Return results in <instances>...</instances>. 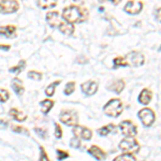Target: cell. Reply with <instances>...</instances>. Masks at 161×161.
Wrapping results in <instances>:
<instances>
[{"mask_svg": "<svg viewBox=\"0 0 161 161\" xmlns=\"http://www.w3.org/2000/svg\"><path fill=\"white\" fill-rule=\"evenodd\" d=\"M58 28L64 35H67V36H71L74 31L73 24H72V23H69V22H60Z\"/></svg>", "mask_w": 161, "mask_h": 161, "instance_id": "obj_14", "label": "cell"}, {"mask_svg": "<svg viewBox=\"0 0 161 161\" xmlns=\"http://www.w3.org/2000/svg\"><path fill=\"white\" fill-rule=\"evenodd\" d=\"M89 154L92 156L95 159H97V160H103L105 158V154H104V152H103L102 149L99 148L98 146H96V145H93V146H92L89 148Z\"/></svg>", "mask_w": 161, "mask_h": 161, "instance_id": "obj_15", "label": "cell"}, {"mask_svg": "<svg viewBox=\"0 0 161 161\" xmlns=\"http://www.w3.org/2000/svg\"><path fill=\"white\" fill-rule=\"evenodd\" d=\"M41 104V111H42L43 114H47L48 112L52 110L54 105V101L53 100H43Z\"/></svg>", "mask_w": 161, "mask_h": 161, "instance_id": "obj_21", "label": "cell"}, {"mask_svg": "<svg viewBox=\"0 0 161 161\" xmlns=\"http://www.w3.org/2000/svg\"><path fill=\"white\" fill-rule=\"evenodd\" d=\"M10 98V93L7 89H0V102H7Z\"/></svg>", "mask_w": 161, "mask_h": 161, "instance_id": "obj_28", "label": "cell"}, {"mask_svg": "<svg viewBox=\"0 0 161 161\" xmlns=\"http://www.w3.org/2000/svg\"><path fill=\"white\" fill-rule=\"evenodd\" d=\"M119 148L126 153H131V154H133V153L139 152L140 145L136 140H132L130 137V139H125L119 143Z\"/></svg>", "mask_w": 161, "mask_h": 161, "instance_id": "obj_4", "label": "cell"}, {"mask_svg": "<svg viewBox=\"0 0 161 161\" xmlns=\"http://www.w3.org/2000/svg\"><path fill=\"white\" fill-rule=\"evenodd\" d=\"M80 88H82L83 92L86 93L88 96H92L93 93H96L98 89V84L93 80H88V82H85L80 85Z\"/></svg>", "mask_w": 161, "mask_h": 161, "instance_id": "obj_11", "label": "cell"}, {"mask_svg": "<svg viewBox=\"0 0 161 161\" xmlns=\"http://www.w3.org/2000/svg\"><path fill=\"white\" fill-rule=\"evenodd\" d=\"M142 9H143V3L140 1H129L127 2L126 6L124 8L125 11L131 15L139 14L142 11Z\"/></svg>", "mask_w": 161, "mask_h": 161, "instance_id": "obj_10", "label": "cell"}, {"mask_svg": "<svg viewBox=\"0 0 161 161\" xmlns=\"http://www.w3.org/2000/svg\"><path fill=\"white\" fill-rule=\"evenodd\" d=\"M0 35L7 38H14L16 36V27L13 25L1 26L0 27Z\"/></svg>", "mask_w": 161, "mask_h": 161, "instance_id": "obj_12", "label": "cell"}, {"mask_svg": "<svg viewBox=\"0 0 161 161\" xmlns=\"http://www.w3.org/2000/svg\"><path fill=\"white\" fill-rule=\"evenodd\" d=\"M7 125H8L7 121L0 120V127H2V128H6V127H7Z\"/></svg>", "mask_w": 161, "mask_h": 161, "instance_id": "obj_39", "label": "cell"}, {"mask_svg": "<svg viewBox=\"0 0 161 161\" xmlns=\"http://www.w3.org/2000/svg\"><path fill=\"white\" fill-rule=\"evenodd\" d=\"M70 145H71L73 148H80V146H82V144H80V141L77 137H73V139L70 141Z\"/></svg>", "mask_w": 161, "mask_h": 161, "instance_id": "obj_31", "label": "cell"}, {"mask_svg": "<svg viewBox=\"0 0 161 161\" xmlns=\"http://www.w3.org/2000/svg\"><path fill=\"white\" fill-rule=\"evenodd\" d=\"M75 89V83L74 82H69L67 83L66 88H64V93L66 95H71Z\"/></svg>", "mask_w": 161, "mask_h": 161, "instance_id": "obj_29", "label": "cell"}, {"mask_svg": "<svg viewBox=\"0 0 161 161\" xmlns=\"http://www.w3.org/2000/svg\"><path fill=\"white\" fill-rule=\"evenodd\" d=\"M60 84V82L59 80H56V82H54L53 84H51L50 86H47V88L45 89V95L48 96V97H52V96L55 93V88L57 85Z\"/></svg>", "mask_w": 161, "mask_h": 161, "instance_id": "obj_25", "label": "cell"}, {"mask_svg": "<svg viewBox=\"0 0 161 161\" xmlns=\"http://www.w3.org/2000/svg\"><path fill=\"white\" fill-rule=\"evenodd\" d=\"M127 66H129V64L125 57L119 56L114 59V68H117V67H127Z\"/></svg>", "mask_w": 161, "mask_h": 161, "instance_id": "obj_24", "label": "cell"}, {"mask_svg": "<svg viewBox=\"0 0 161 161\" xmlns=\"http://www.w3.org/2000/svg\"><path fill=\"white\" fill-rule=\"evenodd\" d=\"M88 12L86 9L76 7V6H70L64 9L62 12V17L69 23H80L87 19Z\"/></svg>", "mask_w": 161, "mask_h": 161, "instance_id": "obj_1", "label": "cell"}, {"mask_svg": "<svg viewBox=\"0 0 161 161\" xmlns=\"http://www.w3.org/2000/svg\"><path fill=\"white\" fill-rule=\"evenodd\" d=\"M10 116H12L14 119H16L17 121H24L26 119V115L23 113L22 111L17 110V108H11L9 112Z\"/></svg>", "mask_w": 161, "mask_h": 161, "instance_id": "obj_19", "label": "cell"}, {"mask_svg": "<svg viewBox=\"0 0 161 161\" xmlns=\"http://www.w3.org/2000/svg\"><path fill=\"white\" fill-rule=\"evenodd\" d=\"M35 131L37 132V133H38L40 136H42L43 139H45V137H46V131L44 130V129H42V128H41V129H40V128H36V129H35Z\"/></svg>", "mask_w": 161, "mask_h": 161, "instance_id": "obj_34", "label": "cell"}, {"mask_svg": "<svg viewBox=\"0 0 161 161\" xmlns=\"http://www.w3.org/2000/svg\"><path fill=\"white\" fill-rule=\"evenodd\" d=\"M156 19H157L161 23V8H160L159 10H158L157 13H156Z\"/></svg>", "mask_w": 161, "mask_h": 161, "instance_id": "obj_37", "label": "cell"}, {"mask_svg": "<svg viewBox=\"0 0 161 161\" xmlns=\"http://www.w3.org/2000/svg\"><path fill=\"white\" fill-rule=\"evenodd\" d=\"M57 4V0H38V6L41 9H50Z\"/></svg>", "mask_w": 161, "mask_h": 161, "instance_id": "obj_20", "label": "cell"}, {"mask_svg": "<svg viewBox=\"0 0 161 161\" xmlns=\"http://www.w3.org/2000/svg\"><path fill=\"white\" fill-rule=\"evenodd\" d=\"M125 88V82L123 80H115L112 85L108 86V89L112 90V92H116V93H119L123 92V89Z\"/></svg>", "mask_w": 161, "mask_h": 161, "instance_id": "obj_18", "label": "cell"}, {"mask_svg": "<svg viewBox=\"0 0 161 161\" xmlns=\"http://www.w3.org/2000/svg\"><path fill=\"white\" fill-rule=\"evenodd\" d=\"M46 20H47L48 25L53 28H56L58 27L60 22H59V13L56 12V11H53V12H48L46 14Z\"/></svg>", "mask_w": 161, "mask_h": 161, "instance_id": "obj_13", "label": "cell"}, {"mask_svg": "<svg viewBox=\"0 0 161 161\" xmlns=\"http://www.w3.org/2000/svg\"><path fill=\"white\" fill-rule=\"evenodd\" d=\"M19 9V3L16 0H1L0 1V13L11 14Z\"/></svg>", "mask_w": 161, "mask_h": 161, "instance_id": "obj_3", "label": "cell"}, {"mask_svg": "<svg viewBox=\"0 0 161 161\" xmlns=\"http://www.w3.org/2000/svg\"><path fill=\"white\" fill-rule=\"evenodd\" d=\"M115 130V126L114 125H106V126L102 127V128H100L98 132L100 133V136H108V133H111L112 131Z\"/></svg>", "mask_w": 161, "mask_h": 161, "instance_id": "obj_23", "label": "cell"}, {"mask_svg": "<svg viewBox=\"0 0 161 161\" xmlns=\"http://www.w3.org/2000/svg\"><path fill=\"white\" fill-rule=\"evenodd\" d=\"M126 59L128 61L129 66H133V67H141L145 62V57L140 52H131V53L128 54Z\"/></svg>", "mask_w": 161, "mask_h": 161, "instance_id": "obj_7", "label": "cell"}, {"mask_svg": "<svg viewBox=\"0 0 161 161\" xmlns=\"http://www.w3.org/2000/svg\"><path fill=\"white\" fill-rule=\"evenodd\" d=\"M55 136L56 137H58V139H60L62 136V130L58 124H55Z\"/></svg>", "mask_w": 161, "mask_h": 161, "instance_id": "obj_33", "label": "cell"}, {"mask_svg": "<svg viewBox=\"0 0 161 161\" xmlns=\"http://www.w3.org/2000/svg\"><path fill=\"white\" fill-rule=\"evenodd\" d=\"M25 67H26V61L25 60H20L15 67H12V68H10L9 71L12 72V73H15V74H19L20 72H22L23 70L25 69Z\"/></svg>", "mask_w": 161, "mask_h": 161, "instance_id": "obj_22", "label": "cell"}, {"mask_svg": "<svg viewBox=\"0 0 161 161\" xmlns=\"http://www.w3.org/2000/svg\"><path fill=\"white\" fill-rule=\"evenodd\" d=\"M121 133L127 137H133L136 136L137 129L134 124H132L130 120H125L120 124Z\"/></svg>", "mask_w": 161, "mask_h": 161, "instance_id": "obj_8", "label": "cell"}, {"mask_svg": "<svg viewBox=\"0 0 161 161\" xmlns=\"http://www.w3.org/2000/svg\"><path fill=\"white\" fill-rule=\"evenodd\" d=\"M40 150H41L40 159H41V160H48V157H47V155H46V152L44 150L43 147H40Z\"/></svg>", "mask_w": 161, "mask_h": 161, "instance_id": "obj_35", "label": "cell"}, {"mask_svg": "<svg viewBox=\"0 0 161 161\" xmlns=\"http://www.w3.org/2000/svg\"><path fill=\"white\" fill-rule=\"evenodd\" d=\"M139 117L144 126L150 127L155 121V113L150 108H143L139 112Z\"/></svg>", "mask_w": 161, "mask_h": 161, "instance_id": "obj_5", "label": "cell"}, {"mask_svg": "<svg viewBox=\"0 0 161 161\" xmlns=\"http://www.w3.org/2000/svg\"><path fill=\"white\" fill-rule=\"evenodd\" d=\"M68 157H69V154L67 152H64V150H60V149L57 150V158H58V160H64V158H68Z\"/></svg>", "mask_w": 161, "mask_h": 161, "instance_id": "obj_32", "label": "cell"}, {"mask_svg": "<svg viewBox=\"0 0 161 161\" xmlns=\"http://www.w3.org/2000/svg\"><path fill=\"white\" fill-rule=\"evenodd\" d=\"M28 77L32 80H40L42 79V74L37 71H29L28 72Z\"/></svg>", "mask_w": 161, "mask_h": 161, "instance_id": "obj_30", "label": "cell"}, {"mask_svg": "<svg viewBox=\"0 0 161 161\" xmlns=\"http://www.w3.org/2000/svg\"><path fill=\"white\" fill-rule=\"evenodd\" d=\"M104 113L111 117H118L123 112V103L119 99H112L103 108Z\"/></svg>", "mask_w": 161, "mask_h": 161, "instance_id": "obj_2", "label": "cell"}, {"mask_svg": "<svg viewBox=\"0 0 161 161\" xmlns=\"http://www.w3.org/2000/svg\"><path fill=\"white\" fill-rule=\"evenodd\" d=\"M160 51H161V46H160Z\"/></svg>", "mask_w": 161, "mask_h": 161, "instance_id": "obj_40", "label": "cell"}, {"mask_svg": "<svg viewBox=\"0 0 161 161\" xmlns=\"http://www.w3.org/2000/svg\"><path fill=\"white\" fill-rule=\"evenodd\" d=\"M11 86H12V88H13V90H14V92H16L19 96L23 95V92H25L24 85H23L22 80H19V79H14V80H12Z\"/></svg>", "mask_w": 161, "mask_h": 161, "instance_id": "obj_17", "label": "cell"}, {"mask_svg": "<svg viewBox=\"0 0 161 161\" xmlns=\"http://www.w3.org/2000/svg\"><path fill=\"white\" fill-rule=\"evenodd\" d=\"M116 161H121V160H136V157H134L133 155L131 154V153H126V154H123L120 156H118V157L115 158Z\"/></svg>", "mask_w": 161, "mask_h": 161, "instance_id": "obj_26", "label": "cell"}, {"mask_svg": "<svg viewBox=\"0 0 161 161\" xmlns=\"http://www.w3.org/2000/svg\"><path fill=\"white\" fill-rule=\"evenodd\" d=\"M105 1H110V2H112V3L116 6V4H118L121 0H99V2H105Z\"/></svg>", "mask_w": 161, "mask_h": 161, "instance_id": "obj_36", "label": "cell"}, {"mask_svg": "<svg viewBox=\"0 0 161 161\" xmlns=\"http://www.w3.org/2000/svg\"><path fill=\"white\" fill-rule=\"evenodd\" d=\"M12 128V130L15 132V133H23V134H29V131L27 130V129L26 128H24V127H22V126H16V125H15V126H12L11 127Z\"/></svg>", "mask_w": 161, "mask_h": 161, "instance_id": "obj_27", "label": "cell"}, {"mask_svg": "<svg viewBox=\"0 0 161 161\" xmlns=\"http://www.w3.org/2000/svg\"><path fill=\"white\" fill-rule=\"evenodd\" d=\"M152 97H153V92L149 89H143L142 92L139 96V101L142 104H148L150 100H152Z\"/></svg>", "mask_w": 161, "mask_h": 161, "instance_id": "obj_16", "label": "cell"}, {"mask_svg": "<svg viewBox=\"0 0 161 161\" xmlns=\"http://www.w3.org/2000/svg\"><path fill=\"white\" fill-rule=\"evenodd\" d=\"M10 47H11V46H10V45H1V44H0V50L9 51V50H10Z\"/></svg>", "mask_w": 161, "mask_h": 161, "instance_id": "obj_38", "label": "cell"}, {"mask_svg": "<svg viewBox=\"0 0 161 161\" xmlns=\"http://www.w3.org/2000/svg\"><path fill=\"white\" fill-rule=\"evenodd\" d=\"M59 119L67 126H74L77 123V114L74 111H62Z\"/></svg>", "mask_w": 161, "mask_h": 161, "instance_id": "obj_6", "label": "cell"}, {"mask_svg": "<svg viewBox=\"0 0 161 161\" xmlns=\"http://www.w3.org/2000/svg\"><path fill=\"white\" fill-rule=\"evenodd\" d=\"M72 131H73V133L75 134V136H79L83 140H90L92 136V130H89L88 128L83 127V126H74Z\"/></svg>", "mask_w": 161, "mask_h": 161, "instance_id": "obj_9", "label": "cell"}]
</instances>
